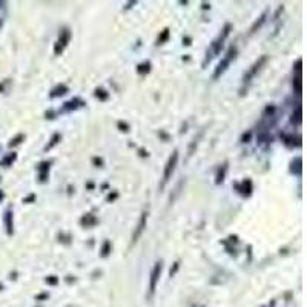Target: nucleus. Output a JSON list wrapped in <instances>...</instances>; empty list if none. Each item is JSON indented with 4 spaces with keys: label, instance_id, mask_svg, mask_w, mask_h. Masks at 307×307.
<instances>
[{
    "label": "nucleus",
    "instance_id": "nucleus-1",
    "mask_svg": "<svg viewBox=\"0 0 307 307\" xmlns=\"http://www.w3.org/2000/svg\"><path fill=\"white\" fill-rule=\"evenodd\" d=\"M177 158H178V155H177V152H173V155L170 157V160H169V163H167V166H166V172H164V181H167V180H169V177H170V172H172V170H173V167H175Z\"/></svg>",
    "mask_w": 307,
    "mask_h": 307
},
{
    "label": "nucleus",
    "instance_id": "nucleus-2",
    "mask_svg": "<svg viewBox=\"0 0 307 307\" xmlns=\"http://www.w3.org/2000/svg\"><path fill=\"white\" fill-rule=\"evenodd\" d=\"M160 272H161V264L157 263V266H155V269H154V272H152V280H151V290H152V292L155 290V286H157V280H158Z\"/></svg>",
    "mask_w": 307,
    "mask_h": 307
},
{
    "label": "nucleus",
    "instance_id": "nucleus-3",
    "mask_svg": "<svg viewBox=\"0 0 307 307\" xmlns=\"http://www.w3.org/2000/svg\"><path fill=\"white\" fill-rule=\"evenodd\" d=\"M146 215H148V213H143V215H142V220H140L138 229H137V232L134 233V241H137V238L140 237V233H142V232H143V229H145V224H146Z\"/></svg>",
    "mask_w": 307,
    "mask_h": 307
}]
</instances>
